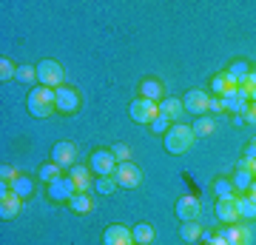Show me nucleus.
Listing matches in <instances>:
<instances>
[{
  "mask_svg": "<svg viewBox=\"0 0 256 245\" xmlns=\"http://www.w3.org/2000/svg\"><path fill=\"white\" fill-rule=\"evenodd\" d=\"M111 154H114V160H117V163H128L131 151H128V145H126V143H117L114 148H111Z\"/></svg>",
  "mask_w": 256,
  "mask_h": 245,
  "instance_id": "473e14b6",
  "label": "nucleus"
},
{
  "mask_svg": "<svg viewBox=\"0 0 256 245\" xmlns=\"http://www.w3.org/2000/svg\"><path fill=\"white\" fill-rule=\"evenodd\" d=\"M151 128H154L156 134H162V137H165V131H168V128H171V120H165L162 114H160V117H156L154 123H151Z\"/></svg>",
  "mask_w": 256,
  "mask_h": 245,
  "instance_id": "f704fd0d",
  "label": "nucleus"
},
{
  "mask_svg": "<svg viewBox=\"0 0 256 245\" xmlns=\"http://www.w3.org/2000/svg\"><path fill=\"white\" fill-rule=\"evenodd\" d=\"M208 111H210V114H220V111H225V106H222V97H210Z\"/></svg>",
  "mask_w": 256,
  "mask_h": 245,
  "instance_id": "c9c22d12",
  "label": "nucleus"
},
{
  "mask_svg": "<svg viewBox=\"0 0 256 245\" xmlns=\"http://www.w3.org/2000/svg\"><path fill=\"white\" fill-rule=\"evenodd\" d=\"M94 185H97V191H100V194H111V191L117 188L114 177H97V180H94Z\"/></svg>",
  "mask_w": 256,
  "mask_h": 245,
  "instance_id": "2f4dec72",
  "label": "nucleus"
},
{
  "mask_svg": "<svg viewBox=\"0 0 256 245\" xmlns=\"http://www.w3.org/2000/svg\"><path fill=\"white\" fill-rule=\"evenodd\" d=\"M254 174H256V165H254Z\"/></svg>",
  "mask_w": 256,
  "mask_h": 245,
  "instance_id": "c03bdc74",
  "label": "nucleus"
},
{
  "mask_svg": "<svg viewBox=\"0 0 256 245\" xmlns=\"http://www.w3.org/2000/svg\"><path fill=\"white\" fill-rule=\"evenodd\" d=\"M28 114L37 120H46L52 117V111H57V103H54V89H48V86H34V89L28 91Z\"/></svg>",
  "mask_w": 256,
  "mask_h": 245,
  "instance_id": "f03ea898",
  "label": "nucleus"
},
{
  "mask_svg": "<svg viewBox=\"0 0 256 245\" xmlns=\"http://www.w3.org/2000/svg\"><path fill=\"white\" fill-rule=\"evenodd\" d=\"M77 194V188H74L72 177H60L57 182H52L48 185V200H57V202H68Z\"/></svg>",
  "mask_w": 256,
  "mask_h": 245,
  "instance_id": "f8f14e48",
  "label": "nucleus"
},
{
  "mask_svg": "<svg viewBox=\"0 0 256 245\" xmlns=\"http://www.w3.org/2000/svg\"><path fill=\"white\" fill-rule=\"evenodd\" d=\"M160 114H162L165 120H171V123H176V120L185 114V106H182V97H165L162 103H160Z\"/></svg>",
  "mask_w": 256,
  "mask_h": 245,
  "instance_id": "dca6fc26",
  "label": "nucleus"
},
{
  "mask_svg": "<svg viewBox=\"0 0 256 245\" xmlns=\"http://www.w3.org/2000/svg\"><path fill=\"white\" fill-rule=\"evenodd\" d=\"M18 80L32 86L37 80V66H18Z\"/></svg>",
  "mask_w": 256,
  "mask_h": 245,
  "instance_id": "c756f323",
  "label": "nucleus"
},
{
  "mask_svg": "<svg viewBox=\"0 0 256 245\" xmlns=\"http://www.w3.org/2000/svg\"><path fill=\"white\" fill-rule=\"evenodd\" d=\"M180 236H182L185 242H196V239L202 236L200 222H196V219H194V222H182V225H180Z\"/></svg>",
  "mask_w": 256,
  "mask_h": 245,
  "instance_id": "cd10ccee",
  "label": "nucleus"
},
{
  "mask_svg": "<svg viewBox=\"0 0 256 245\" xmlns=\"http://www.w3.org/2000/svg\"><path fill=\"white\" fill-rule=\"evenodd\" d=\"M228 74L234 77V80L242 86V83H248V74H250V63H245V60H234L228 69Z\"/></svg>",
  "mask_w": 256,
  "mask_h": 245,
  "instance_id": "393cba45",
  "label": "nucleus"
},
{
  "mask_svg": "<svg viewBox=\"0 0 256 245\" xmlns=\"http://www.w3.org/2000/svg\"><path fill=\"white\" fill-rule=\"evenodd\" d=\"M222 234H225L228 245H248L250 242V231H248L245 225H230V228H225Z\"/></svg>",
  "mask_w": 256,
  "mask_h": 245,
  "instance_id": "6ab92c4d",
  "label": "nucleus"
},
{
  "mask_svg": "<svg viewBox=\"0 0 256 245\" xmlns=\"http://www.w3.org/2000/svg\"><path fill=\"white\" fill-rule=\"evenodd\" d=\"M248 86L256 89V69H250V74H248Z\"/></svg>",
  "mask_w": 256,
  "mask_h": 245,
  "instance_id": "58836bf2",
  "label": "nucleus"
},
{
  "mask_svg": "<svg viewBox=\"0 0 256 245\" xmlns=\"http://www.w3.org/2000/svg\"><path fill=\"white\" fill-rule=\"evenodd\" d=\"M134 245H137V242H134Z\"/></svg>",
  "mask_w": 256,
  "mask_h": 245,
  "instance_id": "a18cd8bd",
  "label": "nucleus"
},
{
  "mask_svg": "<svg viewBox=\"0 0 256 245\" xmlns=\"http://www.w3.org/2000/svg\"><path fill=\"white\" fill-rule=\"evenodd\" d=\"M248 194H250V197L256 200V180H254V185H250V191H248Z\"/></svg>",
  "mask_w": 256,
  "mask_h": 245,
  "instance_id": "a19ab883",
  "label": "nucleus"
},
{
  "mask_svg": "<svg viewBox=\"0 0 256 245\" xmlns=\"http://www.w3.org/2000/svg\"><path fill=\"white\" fill-rule=\"evenodd\" d=\"M208 245H228V239H225V234L220 231L216 236H210V239H208Z\"/></svg>",
  "mask_w": 256,
  "mask_h": 245,
  "instance_id": "4c0bfd02",
  "label": "nucleus"
},
{
  "mask_svg": "<svg viewBox=\"0 0 256 245\" xmlns=\"http://www.w3.org/2000/svg\"><path fill=\"white\" fill-rule=\"evenodd\" d=\"M88 168H92L97 177H111L114 168H117V160H114V154L106 151V148H94L92 157H88Z\"/></svg>",
  "mask_w": 256,
  "mask_h": 245,
  "instance_id": "423d86ee",
  "label": "nucleus"
},
{
  "mask_svg": "<svg viewBox=\"0 0 256 245\" xmlns=\"http://www.w3.org/2000/svg\"><path fill=\"white\" fill-rule=\"evenodd\" d=\"M182 106H185V111H191V114H196V117H205V114H208V106H210V97L205 94V91L194 89L182 97Z\"/></svg>",
  "mask_w": 256,
  "mask_h": 245,
  "instance_id": "1a4fd4ad",
  "label": "nucleus"
},
{
  "mask_svg": "<svg viewBox=\"0 0 256 245\" xmlns=\"http://www.w3.org/2000/svg\"><path fill=\"white\" fill-rule=\"evenodd\" d=\"M72 182H74V188H77V194H86V191L94 185V180H92V168H86V165H74L72 168Z\"/></svg>",
  "mask_w": 256,
  "mask_h": 245,
  "instance_id": "f3484780",
  "label": "nucleus"
},
{
  "mask_svg": "<svg viewBox=\"0 0 256 245\" xmlns=\"http://www.w3.org/2000/svg\"><path fill=\"white\" fill-rule=\"evenodd\" d=\"M111 177H114V182H117L120 188H137L140 182H142V168L134 163H117Z\"/></svg>",
  "mask_w": 256,
  "mask_h": 245,
  "instance_id": "39448f33",
  "label": "nucleus"
},
{
  "mask_svg": "<svg viewBox=\"0 0 256 245\" xmlns=\"http://www.w3.org/2000/svg\"><path fill=\"white\" fill-rule=\"evenodd\" d=\"M9 188L18 194L20 200H28V197L34 194V180H32V177H23V174H18V180L12 182Z\"/></svg>",
  "mask_w": 256,
  "mask_h": 245,
  "instance_id": "4be33fe9",
  "label": "nucleus"
},
{
  "mask_svg": "<svg viewBox=\"0 0 256 245\" xmlns=\"http://www.w3.org/2000/svg\"><path fill=\"white\" fill-rule=\"evenodd\" d=\"M214 131H216L214 117H208V114H205V117H196V123H194V134L196 137H210Z\"/></svg>",
  "mask_w": 256,
  "mask_h": 245,
  "instance_id": "bb28decb",
  "label": "nucleus"
},
{
  "mask_svg": "<svg viewBox=\"0 0 256 245\" xmlns=\"http://www.w3.org/2000/svg\"><path fill=\"white\" fill-rule=\"evenodd\" d=\"M131 236H134L137 245H151L154 242V225L151 222H137V225L131 228Z\"/></svg>",
  "mask_w": 256,
  "mask_h": 245,
  "instance_id": "412c9836",
  "label": "nucleus"
},
{
  "mask_svg": "<svg viewBox=\"0 0 256 245\" xmlns=\"http://www.w3.org/2000/svg\"><path fill=\"white\" fill-rule=\"evenodd\" d=\"M0 80H3V83L18 80V66L12 63L9 57H0Z\"/></svg>",
  "mask_w": 256,
  "mask_h": 245,
  "instance_id": "c85d7f7f",
  "label": "nucleus"
},
{
  "mask_svg": "<svg viewBox=\"0 0 256 245\" xmlns=\"http://www.w3.org/2000/svg\"><path fill=\"white\" fill-rule=\"evenodd\" d=\"M0 180H3V185H12V182L18 180V171H14L12 165H3V168H0Z\"/></svg>",
  "mask_w": 256,
  "mask_h": 245,
  "instance_id": "72a5a7b5",
  "label": "nucleus"
},
{
  "mask_svg": "<svg viewBox=\"0 0 256 245\" xmlns=\"http://www.w3.org/2000/svg\"><path fill=\"white\" fill-rule=\"evenodd\" d=\"M250 145H254V148H256V137H254V140H250Z\"/></svg>",
  "mask_w": 256,
  "mask_h": 245,
  "instance_id": "37998d69",
  "label": "nucleus"
},
{
  "mask_svg": "<svg viewBox=\"0 0 256 245\" xmlns=\"http://www.w3.org/2000/svg\"><path fill=\"white\" fill-rule=\"evenodd\" d=\"M236 211L239 219H256V200L250 194H239L236 197Z\"/></svg>",
  "mask_w": 256,
  "mask_h": 245,
  "instance_id": "aec40b11",
  "label": "nucleus"
},
{
  "mask_svg": "<svg viewBox=\"0 0 256 245\" xmlns=\"http://www.w3.org/2000/svg\"><path fill=\"white\" fill-rule=\"evenodd\" d=\"M37 177H40L43 182H48V185H52V182H57L60 177H63V174H60V165L48 160L46 165H40V171H37Z\"/></svg>",
  "mask_w": 256,
  "mask_h": 245,
  "instance_id": "a878e982",
  "label": "nucleus"
},
{
  "mask_svg": "<svg viewBox=\"0 0 256 245\" xmlns=\"http://www.w3.org/2000/svg\"><path fill=\"white\" fill-rule=\"evenodd\" d=\"M63 80H66V72H63V66L57 63V60L46 57V60H40V63H37V83H40V86L60 89Z\"/></svg>",
  "mask_w": 256,
  "mask_h": 245,
  "instance_id": "7ed1b4c3",
  "label": "nucleus"
},
{
  "mask_svg": "<svg viewBox=\"0 0 256 245\" xmlns=\"http://www.w3.org/2000/svg\"><path fill=\"white\" fill-rule=\"evenodd\" d=\"M245 123H256V103H248V109H245Z\"/></svg>",
  "mask_w": 256,
  "mask_h": 245,
  "instance_id": "e433bc0d",
  "label": "nucleus"
},
{
  "mask_svg": "<svg viewBox=\"0 0 256 245\" xmlns=\"http://www.w3.org/2000/svg\"><path fill=\"white\" fill-rule=\"evenodd\" d=\"M20 197L14 194V191L9 188V185H3V191H0V217L3 219H12L20 214Z\"/></svg>",
  "mask_w": 256,
  "mask_h": 245,
  "instance_id": "9b49d317",
  "label": "nucleus"
},
{
  "mask_svg": "<svg viewBox=\"0 0 256 245\" xmlns=\"http://www.w3.org/2000/svg\"><path fill=\"white\" fill-rule=\"evenodd\" d=\"M176 217H180V222H194V219L200 217V211H202V205H200V200L196 197H191V194H185V197H180L176 200Z\"/></svg>",
  "mask_w": 256,
  "mask_h": 245,
  "instance_id": "9d476101",
  "label": "nucleus"
},
{
  "mask_svg": "<svg viewBox=\"0 0 256 245\" xmlns=\"http://www.w3.org/2000/svg\"><path fill=\"white\" fill-rule=\"evenodd\" d=\"M245 157H248V160H254V163H256V148H254V145H248V151H245Z\"/></svg>",
  "mask_w": 256,
  "mask_h": 245,
  "instance_id": "ea45409f",
  "label": "nucleus"
},
{
  "mask_svg": "<svg viewBox=\"0 0 256 245\" xmlns=\"http://www.w3.org/2000/svg\"><path fill=\"white\" fill-rule=\"evenodd\" d=\"M68 208H72L74 214H88V211L94 208V200L88 194H74L72 200H68Z\"/></svg>",
  "mask_w": 256,
  "mask_h": 245,
  "instance_id": "5701e85b",
  "label": "nucleus"
},
{
  "mask_svg": "<svg viewBox=\"0 0 256 245\" xmlns=\"http://www.w3.org/2000/svg\"><path fill=\"white\" fill-rule=\"evenodd\" d=\"M216 217H220L222 222H228V225H234V222H239V211H236V194H234V197H222V200H216Z\"/></svg>",
  "mask_w": 256,
  "mask_h": 245,
  "instance_id": "4468645a",
  "label": "nucleus"
},
{
  "mask_svg": "<svg viewBox=\"0 0 256 245\" xmlns=\"http://www.w3.org/2000/svg\"><path fill=\"white\" fill-rule=\"evenodd\" d=\"M74 160H77V145L74 143L60 140V143L52 145V163H57L60 168H74Z\"/></svg>",
  "mask_w": 256,
  "mask_h": 245,
  "instance_id": "6e6552de",
  "label": "nucleus"
},
{
  "mask_svg": "<svg viewBox=\"0 0 256 245\" xmlns=\"http://www.w3.org/2000/svg\"><path fill=\"white\" fill-rule=\"evenodd\" d=\"M54 103L60 114H74L80 109V94L72 86H60V89H54Z\"/></svg>",
  "mask_w": 256,
  "mask_h": 245,
  "instance_id": "0eeeda50",
  "label": "nucleus"
},
{
  "mask_svg": "<svg viewBox=\"0 0 256 245\" xmlns=\"http://www.w3.org/2000/svg\"><path fill=\"white\" fill-rule=\"evenodd\" d=\"M162 91H165V86L156 77H146V80L140 83V97L142 100H154V103H160V97H162Z\"/></svg>",
  "mask_w": 256,
  "mask_h": 245,
  "instance_id": "a211bd4d",
  "label": "nucleus"
},
{
  "mask_svg": "<svg viewBox=\"0 0 256 245\" xmlns=\"http://www.w3.org/2000/svg\"><path fill=\"white\" fill-rule=\"evenodd\" d=\"M194 140H196V134H194V126H182V123H174V126L165 131L162 143H165V151L168 154H188V148L194 145Z\"/></svg>",
  "mask_w": 256,
  "mask_h": 245,
  "instance_id": "f257e3e1",
  "label": "nucleus"
},
{
  "mask_svg": "<svg viewBox=\"0 0 256 245\" xmlns=\"http://www.w3.org/2000/svg\"><path fill=\"white\" fill-rule=\"evenodd\" d=\"M250 100H254V103H256V89H250Z\"/></svg>",
  "mask_w": 256,
  "mask_h": 245,
  "instance_id": "79ce46f5",
  "label": "nucleus"
},
{
  "mask_svg": "<svg viewBox=\"0 0 256 245\" xmlns=\"http://www.w3.org/2000/svg\"><path fill=\"white\" fill-rule=\"evenodd\" d=\"M128 114H131V120H134V123H140V126H151V123L160 117V103L137 97V100L128 106Z\"/></svg>",
  "mask_w": 256,
  "mask_h": 245,
  "instance_id": "20e7f679",
  "label": "nucleus"
},
{
  "mask_svg": "<svg viewBox=\"0 0 256 245\" xmlns=\"http://www.w3.org/2000/svg\"><path fill=\"white\" fill-rule=\"evenodd\" d=\"M102 245H134V236L126 225H111L102 234Z\"/></svg>",
  "mask_w": 256,
  "mask_h": 245,
  "instance_id": "2eb2a0df",
  "label": "nucleus"
},
{
  "mask_svg": "<svg viewBox=\"0 0 256 245\" xmlns=\"http://www.w3.org/2000/svg\"><path fill=\"white\" fill-rule=\"evenodd\" d=\"M254 171H248V168H236V174H234V188L236 191H250V185H254Z\"/></svg>",
  "mask_w": 256,
  "mask_h": 245,
  "instance_id": "b1692460",
  "label": "nucleus"
},
{
  "mask_svg": "<svg viewBox=\"0 0 256 245\" xmlns=\"http://www.w3.org/2000/svg\"><path fill=\"white\" fill-rule=\"evenodd\" d=\"M210 91H214L216 97H234V94L239 91V83L234 80L228 72H225V74H216V77L210 80Z\"/></svg>",
  "mask_w": 256,
  "mask_h": 245,
  "instance_id": "ddd939ff",
  "label": "nucleus"
},
{
  "mask_svg": "<svg viewBox=\"0 0 256 245\" xmlns=\"http://www.w3.org/2000/svg\"><path fill=\"white\" fill-rule=\"evenodd\" d=\"M214 191H216V197H234V180H216V185H214Z\"/></svg>",
  "mask_w": 256,
  "mask_h": 245,
  "instance_id": "7c9ffc66",
  "label": "nucleus"
}]
</instances>
